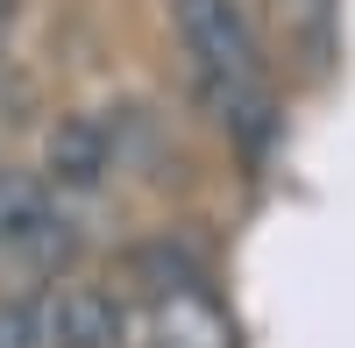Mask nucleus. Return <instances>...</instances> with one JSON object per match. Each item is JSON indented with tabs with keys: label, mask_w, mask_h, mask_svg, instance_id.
Returning a JSON list of instances; mask_svg holds the SVG:
<instances>
[{
	"label": "nucleus",
	"mask_w": 355,
	"mask_h": 348,
	"mask_svg": "<svg viewBox=\"0 0 355 348\" xmlns=\"http://www.w3.org/2000/svg\"><path fill=\"white\" fill-rule=\"evenodd\" d=\"M71 249L78 235H71V214L57 207V192L0 164V263H15L28 277H57L71 263Z\"/></svg>",
	"instance_id": "obj_2"
},
{
	"label": "nucleus",
	"mask_w": 355,
	"mask_h": 348,
	"mask_svg": "<svg viewBox=\"0 0 355 348\" xmlns=\"http://www.w3.org/2000/svg\"><path fill=\"white\" fill-rule=\"evenodd\" d=\"M270 21H277V43L299 71H334V50H341V0H270Z\"/></svg>",
	"instance_id": "obj_5"
},
{
	"label": "nucleus",
	"mask_w": 355,
	"mask_h": 348,
	"mask_svg": "<svg viewBox=\"0 0 355 348\" xmlns=\"http://www.w3.org/2000/svg\"><path fill=\"white\" fill-rule=\"evenodd\" d=\"M171 28L214 121L256 150L270 135V64H263L249 8L242 0H171Z\"/></svg>",
	"instance_id": "obj_1"
},
{
	"label": "nucleus",
	"mask_w": 355,
	"mask_h": 348,
	"mask_svg": "<svg viewBox=\"0 0 355 348\" xmlns=\"http://www.w3.org/2000/svg\"><path fill=\"white\" fill-rule=\"evenodd\" d=\"M8 21H15V0H0V43H8Z\"/></svg>",
	"instance_id": "obj_7"
},
{
	"label": "nucleus",
	"mask_w": 355,
	"mask_h": 348,
	"mask_svg": "<svg viewBox=\"0 0 355 348\" xmlns=\"http://www.w3.org/2000/svg\"><path fill=\"white\" fill-rule=\"evenodd\" d=\"M114 171V135L100 114H57V128L43 135V185L64 192H93Z\"/></svg>",
	"instance_id": "obj_4"
},
{
	"label": "nucleus",
	"mask_w": 355,
	"mask_h": 348,
	"mask_svg": "<svg viewBox=\"0 0 355 348\" xmlns=\"http://www.w3.org/2000/svg\"><path fill=\"white\" fill-rule=\"evenodd\" d=\"M0 348H43V292L0 299Z\"/></svg>",
	"instance_id": "obj_6"
},
{
	"label": "nucleus",
	"mask_w": 355,
	"mask_h": 348,
	"mask_svg": "<svg viewBox=\"0 0 355 348\" xmlns=\"http://www.w3.org/2000/svg\"><path fill=\"white\" fill-rule=\"evenodd\" d=\"M128 320L100 284H43V348H121Z\"/></svg>",
	"instance_id": "obj_3"
}]
</instances>
